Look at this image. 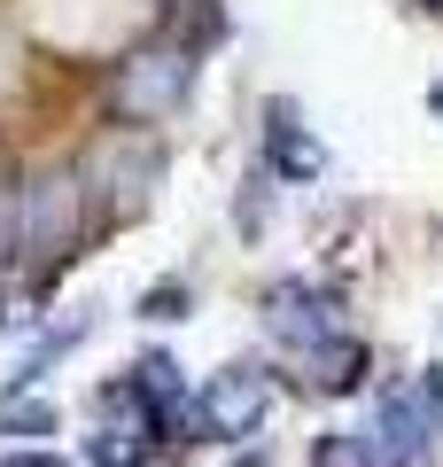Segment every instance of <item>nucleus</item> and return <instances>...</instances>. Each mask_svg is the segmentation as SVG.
Segmentation results:
<instances>
[{
	"mask_svg": "<svg viewBox=\"0 0 443 467\" xmlns=\"http://www.w3.org/2000/svg\"><path fill=\"white\" fill-rule=\"evenodd\" d=\"M78 218H86V187L70 180V171H39L16 195V211H8V242H16V257L63 265L70 242H78Z\"/></svg>",
	"mask_w": 443,
	"mask_h": 467,
	"instance_id": "nucleus-1",
	"label": "nucleus"
},
{
	"mask_svg": "<svg viewBox=\"0 0 443 467\" xmlns=\"http://www.w3.org/2000/svg\"><path fill=\"white\" fill-rule=\"evenodd\" d=\"M264 413H273V374L249 367V358H233V367H218L211 382H202L195 429L218 436V444H249V436L264 429Z\"/></svg>",
	"mask_w": 443,
	"mask_h": 467,
	"instance_id": "nucleus-2",
	"label": "nucleus"
},
{
	"mask_svg": "<svg viewBox=\"0 0 443 467\" xmlns=\"http://www.w3.org/2000/svg\"><path fill=\"white\" fill-rule=\"evenodd\" d=\"M187 86H195V47H140L117 70V117L156 125V117H171L187 101Z\"/></svg>",
	"mask_w": 443,
	"mask_h": 467,
	"instance_id": "nucleus-3",
	"label": "nucleus"
},
{
	"mask_svg": "<svg viewBox=\"0 0 443 467\" xmlns=\"http://www.w3.org/2000/svg\"><path fill=\"white\" fill-rule=\"evenodd\" d=\"M436 405L420 389H381V413H374V451L381 467H428L436 460Z\"/></svg>",
	"mask_w": 443,
	"mask_h": 467,
	"instance_id": "nucleus-4",
	"label": "nucleus"
},
{
	"mask_svg": "<svg viewBox=\"0 0 443 467\" xmlns=\"http://www.w3.org/2000/svg\"><path fill=\"white\" fill-rule=\"evenodd\" d=\"M264 319H273V335L288 350H319L327 335H343L335 296H327V288H312V281H280L273 296H264Z\"/></svg>",
	"mask_w": 443,
	"mask_h": 467,
	"instance_id": "nucleus-5",
	"label": "nucleus"
},
{
	"mask_svg": "<svg viewBox=\"0 0 443 467\" xmlns=\"http://www.w3.org/2000/svg\"><path fill=\"white\" fill-rule=\"evenodd\" d=\"M264 156H273L280 180H319L327 171V149H319L304 125H295V109H273V133H264Z\"/></svg>",
	"mask_w": 443,
	"mask_h": 467,
	"instance_id": "nucleus-6",
	"label": "nucleus"
},
{
	"mask_svg": "<svg viewBox=\"0 0 443 467\" xmlns=\"http://www.w3.org/2000/svg\"><path fill=\"white\" fill-rule=\"evenodd\" d=\"M304 358H312V382L319 389H358L366 382V343H358V335H327V343L304 350Z\"/></svg>",
	"mask_w": 443,
	"mask_h": 467,
	"instance_id": "nucleus-7",
	"label": "nucleus"
},
{
	"mask_svg": "<svg viewBox=\"0 0 443 467\" xmlns=\"http://www.w3.org/2000/svg\"><path fill=\"white\" fill-rule=\"evenodd\" d=\"M86 467H148V436L140 429H94Z\"/></svg>",
	"mask_w": 443,
	"mask_h": 467,
	"instance_id": "nucleus-8",
	"label": "nucleus"
},
{
	"mask_svg": "<svg viewBox=\"0 0 443 467\" xmlns=\"http://www.w3.org/2000/svg\"><path fill=\"white\" fill-rule=\"evenodd\" d=\"M312 467H381V451H374V429H343V436H319Z\"/></svg>",
	"mask_w": 443,
	"mask_h": 467,
	"instance_id": "nucleus-9",
	"label": "nucleus"
},
{
	"mask_svg": "<svg viewBox=\"0 0 443 467\" xmlns=\"http://www.w3.org/2000/svg\"><path fill=\"white\" fill-rule=\"evenodd\" d=\"M0 436H32V444L55 436V405L47 398H8L0 405Z\"/></svg>",
	"mask_w": 443,
	"mask_h": 467,
	"instance_id": "nucleus-10",
	"label": "nucleus"
},
{
	"mask_svg": "<svg viewBox=\"0 0 443 467\" xmlns=\"http://www.w3.org/2000/svg\"><path fill=\"white\" fill-rule=\"evenodd\" d=\"M140 319H187V288H180V281L148 288V296H140Z\"/></svg>",
	"mask_w": 443,
	"mask_h": 467,
	"instance_id": "nucleus-11",
	"label": "nucleus"
},
{
	"mask_svg": "<svg viewBox=\"0 0 443 467\" xmlns=\"http://www.w3.org/2000/svg\"><path fill=\"white\" fill-rule=\"evenodd\" d=\"M0 467H70V460H63V451H47V444H16Z\"/></svg>",
	"mask_w": 443,
	"mask_h": 467,
	"instance_id": "nucleus-12",
	"label": "nucleus"
},
{
	"mask_svg": "<svg viewBox=\"0 0 443 467\" xmlns=\"http://www.w3.org/2000/svg\"><path fill=\"white\" fill-rule=\"evenodd\" d=\"M428 101H436V117H443V78H436V94H428Z\"/></svg>",
	"mask_w": 443,
	"mask_h": 467,
	"instance_id": "nucleus-13",
	"label": "nucleus"
},
{
	"mask_svg": "<svg viewBox=\"0 0 443 467\" xmlns=\"http://www.w3.org/2000/svg\"><path fill=\"white\" fill-rule=\"evenodd\" d=\"M156 8H164V16H171V8H187V0H156Z\"/></svg>",
	"mask_w": 443,
	"mask_h": 467,
	"instance_id": "nucleus-14",
	"label": "nucleus"
},
{
	"mask_svg": "<svg viewBox=\"0 0 443 467\" xmlns=\"http://www.w3.org/2000/svg\"><path fill=\"white\" fill-rule=\"evenodd\" d=\"M0 319H8V288H0Z\"/></svg>",
	"mask_w": 443,
	"mask_h": 467,
	"instance_id": "nucleus-15",
	"label": "nucleus"
}]
</instances>
